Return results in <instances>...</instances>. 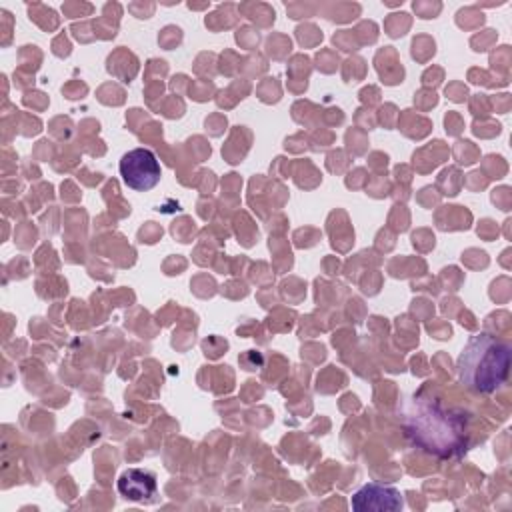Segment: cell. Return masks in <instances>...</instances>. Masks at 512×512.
I'll list each match as a JSON object with an SVG mask.
<instances>
[{"label": "cell", "instance_id": "obj_5", "mask_svg": "<svg viewBox=\"0 0 512 512\" xmlns=\"http://www.w3.org/2000/svg\"><path fill=\"white\" fill-rule=\"evenodd\" d=\"M118 492L126 500H148L156 494V476L140 468H128L118 478Z\"/></svg>", "mask_w": 512, "mask_h": 512}, {"label": "cell", "instance_id": "obj_3", "mask_svg": "<svg viewBox=\"0 0 512 512\" xmlns=\"http://www.w3.org/2000/svg\"><path fill=\"white\" fill-rule=\"evenodd\" d=\"M120 176L132 190L146 192L160 182L162 168L156 154L148 148H134L120 158Z\"/></svg>", "mask_w": 512, "mask_h": 512}, {"label": "cell", "instance_id": "obj_4", "mask_svg": "<svg viewBox=\"0 0 512 512\" xmlns=\"http://www.w3.org/2000/svg\"><path fill=\"white\" fill-rule=\"evenodd\" d=\"M402 506H404L402 494L396 488L376 484V482H370V484L362 486L352 496V508L358 510V512H364V510L394 512V510H400Z\"/></svg>", "mask_w": 512, "mask_h": 512}, {"label": "cell", "instance_id": "obj_1", "mask_svg": "<svg viewBox=\"0 0 512 512\" xmlns=\"http://www.w3.org/2000/svg\"><path fill=\"white\" fill-rule=\"evenodd\" d=\"M402 428L414 446L442 460L462 456L470 442L468 420L462 412L420 394L404 404Z\"/></svg>", "mask_w": 512, "mask_h": 512}, {"label": "cell", "instance_id": "obj_2", "mask_svg": "<svg viewBox=\"0 0 512 512\" xmlns=\"http://www.w3.org/2000/svg\"><path fill=\"white\" fill-rule=\"evenodd\" d=\"M508 372L510 346L488 332L472 336L458 356V378L476 394H494L506 382Z\"/></svg>", "mask_w": 512, "mask_h": 512}]
</instances>
